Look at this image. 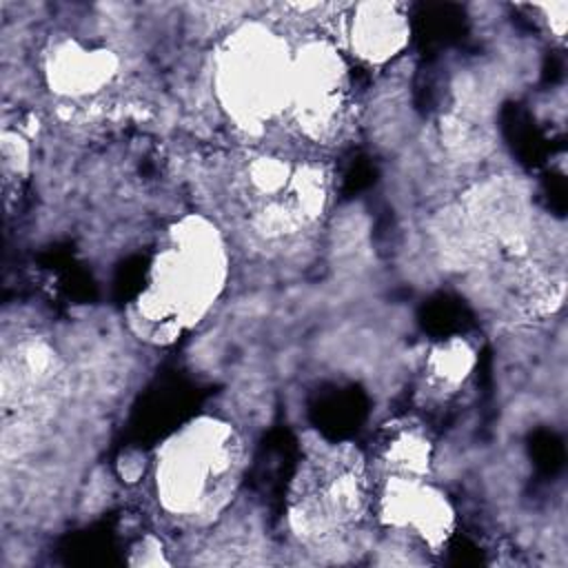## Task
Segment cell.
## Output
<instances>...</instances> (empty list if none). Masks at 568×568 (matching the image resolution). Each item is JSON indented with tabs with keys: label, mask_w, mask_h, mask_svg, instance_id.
<instances>
[{
	"label": "cell",
	"mask_w": 568,
	"mask_h": 568,
	"mask_svg": "<svg viewBox=\"0 0 568 568\" xmlns=\"http://www.w3.org/2000/svg\"><path fill=\"white\" fill-rule=\"evenodd\" d=\"M402 20L399 16L393 13V7L386 4H375L366 7V13L359 16L355 36H357V47L362 55L368 58H386L388 53L395 51V47L402 40Z\"/></svg>",
	"instance_id": "2"
},
{
	"label": "cell",
	"mask_w": 568,
	"mask_h": 568,
	"mask_svg": "<svg viewBox=\"0 0 568 568\" xmlns=\"http://www.w3.org/2000/svg\"><path fill=\"white\" fill-rule=\"evenodd\" d=\"M282 51L264 33L251 36L224 67V95L240 115H262L286 100ZM229 106V109H231Z\"/></svg>",
	"instance_id": "1"
}]
</instances>
